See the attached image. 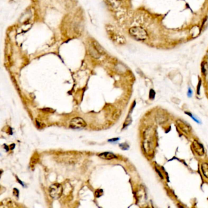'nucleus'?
Returning a JSON list of instances; mask_svg holds the SVG:
<instances>
[{
  "mask_svg": "<svg viewBox=\"0 0 208 208\" xmlns=\"http://www.w3.org/2000/svg\"><path fill=\"white\" fill-rule=\"evenodd\" d=\"M207 11H208V9H207Z\"/></svg>",
  "mask_w": 208,
  "mask_h": 208,
  "instance_id": "412c9836",
  "label": "nucleus"
},
{
  "mask_svg": "<svg viewBox=\"0 0 208 208\" xmlns=\"http://www.w3.org/2000/svg\"><path fill=\"white\" fill-rule=\"evenodd\" d=\"M176 123H177V125L178 126L179 128L184 132L189 134L191 131L192 129L190 126L189 124H187L186 122L181 120H177Z\"/></svg>",
  "mask_w": 208,
  "mask_h": 208,
  "instance_id": "423d86ee",
  "label": "nucleus"
},
{
  "mask_svg": "<svg viewBox=\"0 0 208 208\" xmlns=\"http://www.w3.org/2000/svg\"><path fill=\"white\" fill-rule=\"evenodd\" d=\"M201 169L203 175L206 178H208V164L206 162L203 163L201 166Z\"/></svg>",
  "mask_w": 208,
  "mask_h": 208,
  "instance_id": "6e6552de",
  "label": "nucleus"
},
{
  "mask_svg": "<svg viewBox=\"0 0 208 208\" xmlns=\"http://www.w3.org/2000/svg\"><path fill=\"white\" fill-rule=\"evenodd\" d=\"M50 196L55 199L59 198L63 192V187L59 183H55L52 184L49 188Z\"/></svg>",
  "mask_w": 208,
  "mask_h": 208,
  "instance_id": "f03ea898",
  "label": "nucleus"
},
{
  "mask_svg": "<svg viewBox=\"0 0 208 208\" xmlns=\"http://www.w3.org/2000/svg\"><path fill=\"white\" fill-rule=\"evenodd\" d=\"M103 190L101 189L97 190V191L95 192V196H96V197H97V198L100 197L101 195H103Z\"/></svg>",
  "mask_w": 208,
  "mask_h": 208,
  "instance_id": "4468645a",
  "label": "nucleus"
},
{
  "mask_svg": "<svg viewBox=\"0 0 208 208\" xmlns=\"http://www.w3.org/2000/svg\"><path fill=\"white\" fill-rule=\"evenodd\" d=\"M192 95V91L190 87H189V89H188V93H187V95H188V97H191V96Z\"/></svg>",
  "mask_w": 208,
  "mask_h": 208,
  "instance_id": "a211bd4d",
  "label": "nucleus"
},
{
  "mask_svg": "<svg viewBox=\"0 0 208 208\" xmlns=\"http://www.w3.org/2000/svg\"><path fill=\"white\" fill-rule=\"evenodd\" d=\"M192 147L194 151L198 156H203L204 155V148L202 143L195 140L192 143Z\"/></svg>",
  "mask_w": 208,
  "mask_h": 208,
  "instance_id": "39448f33",
  "label": "nucleus"
},
{
  "mask_svg": "<svg viewBox=\"0 0 208 208\" xmlns=\"http://www.w3.org/2000/svg\"><path fill=\"white\" fill-rule=\"evenodd\" d=\"M201 85H202V81H201V80H199V83L198 84V85H197V93L198 95L199 94V92H200Z\"/></svg>",
  "mask_w": 208,
  "mask_h": 208,
  "instance_id": "f3484780",
  "label": "nucleus"
},
{
  "mask_svg": "<svg viewBox=\"0 0 208 208\" xmlns=\"http://www.w3.org/2000/svg\"><path fill=\"white\" fill-rule=\"evenodd\" d=\"M119 140V138H115V139H109V142H115V141H117Z\"/></svg>",
  "mask_w": 208,
  "mask_h": 208,
  "instance_id": "6ab92c4d",
  "label": "nucleus"
},
{
  "mask_svg": "<svg viewBox=\"0 0 208 208\" xmlns=\"http://www.w3.org/2000/svg\"><path fill=\"white\" fill-rule=\"evenodd\" d=\"M156 172L158 173V174L159 175V176H160V177H161V178H163V177H162V174H161V172H160V171L159 170H158V169H156Z\"/></svg>",
  "mask_w": 208,
  "mask_h": 208,
  "instance_id": "aec40b11",
  "label": "nucleus"
},
{
  "mask_svg": "<svg viewBox=\"0 0 208 208\" xmlns=\"http://www.w3.org/2000/svg\"><path fill=\"white\" fill-rule=\"evenodd\" d=\"M120 148H121L122 150H127L130 147H129L127 143H124L120 144Z\"/></svg>",
  "mask_w": 208,
  "mask_h": 208,
  "instance_id": "2eb2a0df",
  "label": "nucleus"
},
{
  "mask_svg": "<svg viewBox=\"0 0 208 208\" xmlns=\"http://www.w3.org/2000/svg\"><path fill=\"white\" fill-rule=\"evenodd\" d=\"M93 46H94L95 48L97 50L100 54L103 53L104 50H103V48L100 46V45L98 43H97V42H94L93 43Z\"/></svg>",
  "mask_w": 208,
  "mask_h": 208,
  "instance_id": "f8f14e48",
  "label": "nucleus"
},
{
  "mask_svg": "<svg viewBox=\"0 0 208 208\" xmlns=\"http://www.w3.org/2000/svg\"><path fill=\"white\" fill-rule=\"evenodd\" d=\"M149 97L151 100H154L155 97V92L154 91V90L151 89L150 91V93H149Z\"/></svg>",
  "mask_w": 208,
  "mask_h": 208,
  "instance_id": "ddd939ff",
  "label": "nucleus"
},
{
  "mask_svg": "<svg viewBox=\"0 0 208 208\" xmlns=\"http://www.w3.org/2000/svg\"><path fill=\"white\" fill-rule=\"evenodd\" d=\"M156 120L159 123H163V122L167 121V117L166 115H164L162 113H159V114L156 115Z\"/></svg>",
  "mask_w": 208,
  "mask_h": 208,
  "instance_id": "1a4fd4ad",
  "label": "nucleus"
},
{
  "mask_svg": "<svg viewBox=\"0 0 208 208\" xmlns=\"http://www.w3.org/2000/svg\"><path fill=\"white\" fill-rule=\"evenodd\" d=\"M207 68H208V65L206 61H203L202 63V73L206 76L207 71Z\"/></svg>",
  "mask_w": 208,
  "mask_h": 208,
  "instance_id": "9d476101",
  "label": "nucleus"
},
{
  "mask_svg": "<svg viewBox=\"0 0 208 208\" xmlns=\"http://www.w3.org/2000/svg\"><path fill=\"white\" fill-rule=\"evenodd\" d=\"M110 28H108L107 29V32L108 33V34H109V36L110 37L112 41H113L115 42H117L118 44L120 45H123L125 43L126 41H125V38L120 35V34H118L116 33H115V31H113V27L112 26H109Z\"/></svg>",
  "mask_w": 208,
  "mask_h": 208,
  "instance_id": "7ed1b4c3",
  "label": "nucleus"
},
{
  "mask_svg": "<svg viewBox=\"0 0 208 208\" xmlns=\"http://www.w3.org/2000/svg\"><path fill=\"white\" fill-rule=\"evenodd\" d=\"M122 0H108L110 6L113 7H117L122 2Z\"/></svg>",
  "mask_w": 208,
  "mask_h": 208,
  "instance_id": "9b49d317",
  "label": "nucleus"
},
{
  "mask_svg": "<svg viewBox=\"0 0 208 208\" xmlns=\"http://www.w3.org/2000/svg\"><path fill=\"white\" fill-rule=\"evenodd\" d=\"M130 34L136 41H143L148 37V33L146 30L140 26H134L130 29Z\"/></svg>",
  "mask_w": 208,
  "mask_h": 208,
  "instance_id": "f257e3e1",
  "label": "nucleus"
},
{
  "mask_svg": "<svg viewBox=\"0 0 208 208\" xmlns=\"http://www.w3.org/2000/svg\"><path fill=\"white\" fill-rule=\"evenodd\" d=\"M186 114H187V115H189L192 118H193L194 120V121L195 122H196L197 123H200L201 122H200V121H199V120L198 119H197V118H195V117H194V115H192V114H190V113H186H186H185Z\"/></svg>",
  "mask_w": 208,
  "mask_h": 208,
  "instance_id": "dca6fc26",
  "label": "nucleus"
},
{
  "mask_svg": "<svg viewBox=\"0 0 208 208\" xmlns=\"http://www.w3.org/2000/svg\"><path fill=\"white\" fill-rule=\"evenodd\" d=\"M86 126L87 124L85 120L81 117H75L71 119L70 123V127L72 129H83Z\"/></svg>",
  "mask_w": 208,
  "mask_h": 208,
  "instance_id": "20e7f679",
  "label": "nucleus"
},
{
  "mask_svg": "<svg viewBox=\"0 0 208 208\" xmlns=\"http://www.w3.org/2000/svg\"><path fill=\"white\" fill-rule=\"evenodd\" d=\"M98 156L105 160H112L117 158V156L114 153H110V152H104V153L100 154Z\"/></svg>",
  "mask_w": 208,
  "mask_h": 208,
  "instance_id": "0eeeda50",
  "label": "nucleus"
}]
</instances>
